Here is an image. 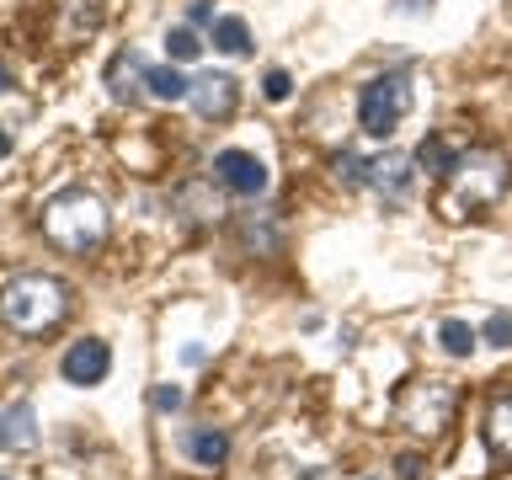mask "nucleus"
<instances>
[{
    "label": "nucleus",
    "mask_w": 512,
    "mask_h": 480,
    "mask_svg": "<svg viewBox=\"0 0 512 480\" xmlns=\"http://www.w3.org/2000/svg\"><path fill=\"white\" fill-rule=\"evenodd\" d=\"M214 182L224 192H235V198H262L267 166H262V155H251V150H219L214 155Z\"/></svg>",
    "instance_id": "423d86ee"
},
{
    "label": "nucleus",
    "mask_w": 512,
    "mask_h": 480,
    "mask_svg": "<svg viewBox=\"0 0 512 480\" xmlns=\"http://www.w3.org/2000/svg\"><path fill=\"white\" fill-rule=\"evenodd\" d=\"M486 443L502 459H512V395H496L491 400V411H486Z\"/></svg>",
    "instance_id": "4468645a"
},
{
    "label": "nucleus",
    "mask_w": 512,
    "mask_h": 480,
    "mask_svg": "<svg viewBox=\"0 0 512 480\" xmlns=\"http://www.w3.org/2000/svg\"><path fill=\"white\" fill-rule=\"evenodd\" d=\"M448 416H454V384H443V379H416L395 400V422L411 427V432H422V438L443 432Z\"/></svg>",
    "instance_id": "39448f33"
},
{
    "label": "nucleus",
    "mask_w": 512,
    "mask_h": 480,
    "mask_svg": "<svg viewBox=\"0 0 512 480\" xmlns=\"http://www.w3.org/2000/svg\"><path fill=\"white\" fill-rule=\"evenodd\" d=\"M6 155H11V134L0 128V160H6Z\"/></svg>",
    "instance_id": "393cba45"
},
{
    "label": "nucleus",
    "mask_w": 512,
    "mask_h": 480,
    "mask_svg": "<svg viewBox=\"0 0 512 480\" xmlns=\"http://www.w3.org/2000/svg\"><path fill=\"white\" fill-rule=\"evenodd\" d=\"M406 112H411V80L400 70L374 75L358 96V123H363V134H374V139H390L395 128L406 123Z\"/></svg>",
    "instance_id": "20e7f679"
},
{
    "label": "nucleus",
    "mask_w": 512,
    "mask_h": 480,
    "mask_svg": "<svg viewBox=\"0 0 512 480\" xmlns=\"http://www.w3.org/2000/svg\"><path fill=\"white\" fill-rule=\"evenodd\" d=\"M416 166H422L432 182H448V176H454V166H459V150H454L443 134H427L422 150H416Z\"/></svg>",
    "instance_id": "f8f14e48"
},
{
    "label": "nucleus",
    "mask_w": 512,
    "mask_h": 480,
    "mask_svg": "<svg viewBox=\"0 0 512 480\" xmlns=\"http://www.w3.org/2000/svg\"><path fill=\"white\" fill-rule=\"evenodd\" d=\"M214 48L219 54H251V27L246 16H214Z\"/></svg>",
    "instance_id": "dca6fc26"
},
{
    "label": "nucleus",
    "mask_w": 512,
    "mask_h": 480,
    "mask_svg": "<svg viewBox=\"0 0 512 480\" xmlns=\"http://www.w3.org/2000/svg\"><path fill=\"white\" fill-rule=\"evenodd\" d=\"M187 454L203 464V470H219L224 459H230V438H224L219 427H192L187 432Z\"/></svg>",
    "instance_id": "ddd939ff"
},
{
    "label": "nucleus",
    "mask_w": 512,
    "mask_h": 480,
    "mask_svg": "<svg viewBox=\"0 0 512 480\" xmlns=\"http://www.w3.org/2000/svg\"><path fill=\"white\" fill-rule=\"evenodd\" d=\"M166 54H171L176 64H187V59H198V54H203V43H198V32H192V27H171V32H166Z\"/></svg>",
    "instance_id": "a211bd4d"
},
{
    "label": "nucleus",
    "mask_w": 512,
    "mask_h": 480,
    "mask_svg": "<svg viewBox=\"0 0 512 480\" xmlns=\"http://www.w3.org/2000/svg\"><path fill=\"white\" fill-rule=\"evenodd\" d=\"M411 182H416V155H406V150H384V155L368 160V187L384 192L390 203L406 198Z\"/></svg>",
    "instance_id": "1a4fd4ad"
},
{
    "label": "nucleus",
    "mask_w": 512,
    "mask_h": 480,
    "mask_svg": "<svg viewBox=\"0 0 512 480\" xmlns=\"http://www.w3.org/2000/svg\"><path fill=\"white\" fill-rule=\"evenodd\" d=\"M144 91H150L155 102H187V96H192V80L176 70V64H160V70H150V80H144Z\"/></svg>",
    "instance_id": "2eb2a0df"
},
{
    "label": "nucleus",
    "mask_w": 512,
    "mask_h": 480,
    "mask_svg": "<svg viewBox=\"0 0 512 480\" xmlns=\"http://www.w3.org/2000/svg\"><path fill=\"white\" fill-rule=\"evenodd\" d=\"M480 342H491V347H512V315L507 310H496L486 320V331H480Z\"/></svg>",
    "instance_id": "aec40b11"
},
{
    "label": "nucleus",
    "mask_w": 512,
    "mask_h": 480,
    "mask_svg": "<svg viewBox=\"0 0 512 480\" xmlns=\"http://www.w3.org/2000/svg\"><path fill=\"white\" fill-rule=\"evenodd\" d=\"M59 374H64V384H80V390H86V384H102L112 374V347L86 336V342H75L70 352H64Z\"/></svg>",
    "instance_id": "6e6552de"
},
{
    "label": "nucleus",
    "mask_w": 512,
    "mask_h": 480,
    "mask_svg": "<svg viewBox=\"0 0 512 480\" xmlns=\"http://www.w3.org/2000/svg\"><path fill=\"white\" fill-rule=\"evenodd\" d=\"M507 160L496 155V150H470V155H459V166L454 176H448V219H464L470 208H491L496 198L507 192Z\"/></svg>",
    "instance_id": "7ed1b4c3"
},
{
    "label": "nucleus",
    "mask_w": 512,
    "mask_h": 480,
    "mask_svg": "<svg viewBox=\"0 0 512 480\" xmlns=\"http://www.w3.org/2000/svg\"><path fill=\"white\" fill-rule=\"evenodd\" d=\"M400 475L416 480V475H422V459H416V454H400Z\"/></svg>",
    "instance_id": "b1692460"
},
{
    "label": "nucleus",
    "mask_w": 512,
    "mask_h": 480,
    "mask_svg": "<svg viewBox=\"0 0 512 480\" xmlns=\"http://www.w3.org/2000/svg\"><path fill=\"white\" fill-rule=\"evenodd\" d=\"M288 91H294L288 70H267V75H262V96H267V102H288Z\"/></svg>",
    "instance_id": "412c9836"
},
{
    "label": "nucleus",
    "mask_w": 512,
    "mask_h": 480,
    "mask_svg": "<svg viewBox=\"0 0 512 480\" xmlns=\"http://www.w3.org/2000/svg\"><path fill=\"white\" fill-rule=\"evenodd\" d=\"M70 315V288L48 272H22L0 288V320L22 336H38V331H54L59 320Z\"/></svg>",
    "instance_id": "f257e3e1"
},
{
    "label": "nucleus",
    "mask_w": 512,
    "mask_h": 480,
    "mask_svg": "<svg viewBox=\"0 0 512 480\" xmlns=\"http://www.w3.org/2000/svg\"><path fill=\"white\" fill-rule=\"evenodd\" d=\"M43 235L54 240L59 251L86 256L107 240V208L102 198H91L86 187H64L43 203Z\"/></svg>",
    "instance_id": "f03ea898"
},
{
    "label": "nucleus",
    "mask_w": 512,
    "mask_h": 480,
    "mask_svg": "<svg viewBox=\"0 0 512 480\" xmlns=\"http://www.w3.org/2000/svg\"><path fill=\"white\" fill-rule=\"evenodd\" d=\"M32 443H38V416H32L27 400H16V406L0 416V448H11V454H27Z\"/></svg>",
    "instance_id": "9b49d317"
},
{
    "label": "nucleus",
    "mask_w": 512,
    "mask_h": 480,
    "mask_svg": "<svg viewBox=\"0 0 512 480\" xmlns=\"http://www.w3.org/2000/svg\"><path fill=\"white\" fill-rule=\"evenodd\" d=\"M144 80H150V64H144L139 48L112 54V64H107V91H112V102H134V96L144 91Z\"/></svg>",
    "instance_id": "9d476101"
},
{
    "label": "nucleus",
    "mask_w": 512,
    "mask_h": 480,
    "mask_svg": "<svg viewBox=\"0 0 512 480\" xmlns=\"http://www.w3.org/2000/svg\"><path fill=\"white\" fill-rule=\"evenodd\" d=\"M336 182H342V187H363L368 182V160L358 150H342V155H336Z\"/></svg>",
    "instance_id": "6ab92c4d"
},
{
    "label": "nucleus",
    "mask_w": 512,
    "mask_h": 480,
    "mask_svg": "<svg viewBox=\"0 0 512 480\" xmlns=\"http://www.w3.org/2000/svg\"><path fill=\"white\" fill-rule=\"evenodd\" d=\"M438 342H443L448 358H470V352L480 347V331H470L464 320H443V326H438Z\"/></svg>",
    "instance_id": "f3484780"
},
{
    "label": "nucleus",
    "mask_w": 512,
    "mask_h": 480,
    "mask_svg": "<svg viewBox=\"0 0 512 480\" xmlns=\"http://www.w3.org/2000/svg\"><path fill=\"white\" fill-rule=\"evenodd\" d=\"M192 112H198L203 123H224L230 112L240 107V80L235 75H224V70H208V75H198L192 80Z\"/></svg>",
    "instance_id": "0eeeda50"
},
{
    "label": "nucleus",
    "mask_w": 512,
    "mask_h": 480,
    "mask_svg": "<svg viewBox=\"0 0 512 480\" xmlns=\"http://www.w3.org/2000/svg\"><path fill=\"white\" fill-rule=\"evenodd\" d=\"M192 22H198V27H214V6H208V0H198V6H192Z\"/></svg>",
    "instance_id": "5701e85b"
},
{
    "label": "nucleus",
    "mask_w": 512,
    "mask_h": 480,
    "mask_svg": "<svg viewBox=\"0 0 512 480\" xmlns=\"http://www.w3.org/2000/svg\"><path fill=\"white\" fill-rule=\"evenodd\" d=\"M150 400H155V411H182V390H176V384H160Z\"/></svg>",
    "instance_id": "4be33fe9"
},
{
    "label": "nucleus",
    "mask_w": 512,
    "mask_h": 480,
    "mask_svg": "<svg viewBox=\"0 0 512 480\" xmlns=\"http://www.w3.org/2000/svg\"><path fill=\"white\" fill-rule=\"evenodd\" d=\"M6 86H11V75H6V70H0V91H6Z\"/></svg>",
    "instance_id": "a878e982"
}]
</instances>
